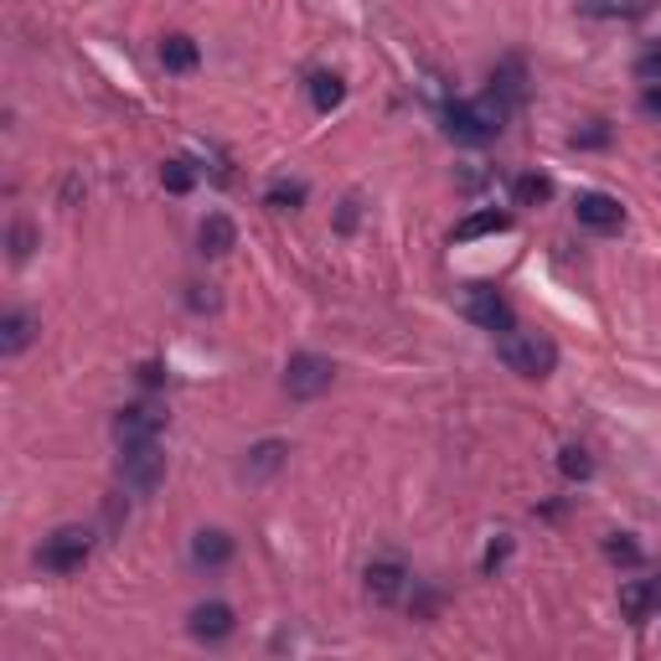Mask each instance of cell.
<instances>
[{"label": "cell", "instance_id": "6da1fadb", "mask_svg": "<svg viewBox=\"0 0 661 661\" xmlns=\"http://www.w3.org/2000/svg\"><path fill=\"white\" fill-rule=\"evenodd\" d=\"M496 352H502V363L512 367L517 378H533V382H543L553 367H558V347H553L548 336L522 330V326L502 330V336H496Z\"/></svg>", "mask_w": 661, "mask_h": 661}, {"label": "cell", "instance_id": "7a4b0ae2", "mask_svg": "<svg viewBox=\"0 0 661 661\" xmlns=\"http://www.w3.org/2000/svg\"><path fill=\"white\" fill-rule=\"evenodd\" d=\"M502 125H506V109L491 94L486 98H471V104H450V109H444V135H450V140H460V145L496 140V135H502Z\"/></svg>", "mask_w": 661, "mask_h": 661}, {"label": "cell", "instance_id": "3957f363", "mask_svg": "<svg viewBox=\"0 0 661 661\" xmlns=\"http://www.w3.org/2000/svg\"><path fill=\"white\" fill-rule=\"evenodd\" d=\"M88 553H94V533L88 527H57V533L36 548V564L48 568V574H78L88 564Z\"/></svg>", "mask_w": 661, "mask_h": 661}, {"label": "cell", "instance_id": "277c9868", "mask_svg": "<svg viewBox=\"0 0 661 661\" xmlns=\"http://www.w3.org/2000/svg\"><path fill=\"white\" fill-rule=\"evenodd\" d=\"M160 475H166V455H160L156 440L125 444V455H119V481H125L135 496H150V491L160 486Z\"/></svg>", "mask_w": 661, "mask_h": 661}, {"label": "cell", "instance_id": "5b68a950", "mask_svg": "<svg viewBox=\"0 0 661 661\" xmlns=\"http://www.w3.org/2000/svg\"><path fill=\"white\" fill-rule=\"evenodd\" d=\"M330 378H336V367H330L326 357H315V352H295L290 367H284V394H290V398H321L330 388Z\"/></svg>", "mask_w": 661, "mask_h": 661}, {"label": "cell", "instance_id": "8992f818", "mask_svg": "<svg viewBox=\"0 0 661 661\" xmlns=\"http://www.w3.org/2000/svg\"><path fill=\"white\" fill-rule=\"evenodd\" d=\"M460 311H465V321H475L481 330H496V336L517 326V315H512V305H506V300L496 295V290H486V284H475L471 295L460 300Z\"/></svg>", "mask_w": 661, "mask_h": 661}, {"label": "cell", "instance_id": "52a82bcc", "mask_svg": "<svg viewBox=\"0 0 661 661\" xmlns=\"http://www.w3.org/2000/svg\"><path fill=\"white\" fill-rule=\"evenodd\" d=\"M574 218L589 228V233H620L626 228V207L605 197V191H579L574 197Z\"/></svg>", "mask_w": 661, "mask_h": 661}, {"label": "cell", "instance_id": "ba28073f", "mask_svg": "<svg viewBox=\"0 0 661 661\" xmlns=\"http://www.w3.org/2000/svg\"><path fill=\"white\" fill-rule=\"evenodd\" d=\"M166 429V413L156 403H129V409L114 413V440L119 444H140V440H160Z\"/></svg>", "mask_w": 661, "mask_h": 661}, {"label": "cell", "instance_id": "9c48e42d", "mask_svg": "<svg viewBox=\"0 0 661 661\" xmlns=\"http://www.w3.org/2000/svg\"><path fill=\"white\" fill-rule=\"evenodd\" d=\"M233 610L222 605V599H207V605H197V610L187 615V630H191V641H207V646H218L233 636Z\"/></svg>", "mask_w": 661, "mask_h": 661}, {"label": "cell", "instance_id": "30bf717a", "mask_svg": "<svg viewBox=\"0 0 661 661\" xmlns=\"http://www.w3.org/2000/svg\"><path fill=\"white\" fill-rule=\"evenodd\" d=\"M491 98H496L506 114H512L522 98H527V73H522L517 57H506V63L491 67Z\"/></svg>", "mask_w": 661, "mask_h": 661}, {"label": "cell", "instance_id": "8fae6325", "mask_svg": "<svg viewBox=\"0 0 661 661\" xmlns=\"http://www.w3.org/2000/svg\"><path fill=\"white\" fill-rule=\"evenodd\" d=\"M403 584H409V568L398 564V558H378V564L367 568V595L378 599V605H394L403 595Z\"/></svg>", "mask_w": 661, "mask_h": 661}, {"label": "cell", "instance_id": "7c38bea8", "mask_svg": "<svg viewBox=\"0 0 661 661\" xmlns=\"http://www.w3.org/2000/svg\"><path fill=\"white\" fill-rule=\"evenodd\" d=\"M657 11V0H579V17L589 21H641Z\"/></svg>", "mask_w": 661, "mask_h": 661}, {"label": "cell", "instance_id": "4fadbf2b", "mask_svg": "<svg viewBox=\"0 0 661 661\" xmlns=\"http://www.w3.org/2000/svg\"><path fill=\"white\" fill-rule=\"evenodd\" d=\"M233 558V537L222 533V527H202V533L191 537V564L197 568H222Z\"/></svg>", "mask_w": 661, "mask_h": 661}, {"label": "cell", "instance_id": "5bb4252c", "mask_svg": "<svg viewBox=\"0 0 661 661\" xmlns=\"http://www.w3.org/2000/svg\"><path fill=\"white\" fill-rule=\"evenodd\" d=\"M197 243H202V253L207 259H222V253L238 243V228H233V218L228 212H207L202 218V228H197Z\"/></svg>", "mask_w": 661, "mask_h": 661}, {"label": "cell", "instance_id": "9a60e30c", "mask_svg": "<svg viewBox=\"0 0 661 661\" xmlns=\"http://www.w3.org/2000/svg\"><path fill=\"white\" fill-rule=\"evenodd\" d=\"M32 336H36V321L27 311H11L0 321V352H6V357H21V352L32 347Z\"/></svg>", "mask_w": 661, "mask_h": 661}, {"label": "cell", "instance_id": "2e32d148", "mask_svg": "<svg viewBox=\"0 0 661 661\" xmlns=\"http://www.w3.org/2000/svg\"><path fill=\"white\" fill-rule=\"evenodd\" d=\"M197 63H202V52H197V42H191V36L171 32L166 42H160V67H166V73H191Z\"/></svg>", "mask_w": 661, "mask_h": 661}, {"label": "cell", "instance_id": "e0dca14e", "mask_svg": "<svg viewBox=\"0 0 661 661\" xmlns=\"http://www.w3.org/2000/svg\"><path fill=\"white\" fill-rule=\"evenodd\" d=\"M512 228V212H471L465 222H455V243H471V238H491V233H506Z\"/></svg>", "mask_w": 661, "mask_h": 661}, {"label": "cell", "instance_id": "ac0fdd59", "mask_svg": "<svg viewBox=\"0 0 661 661\" xmlns=\"http://www.w3.org/2000/svg\"><path fill=\"white\" fill-rule=\"evenodd\" d=\"M651 605H661V584H641V579L620 584V610H626L630 620H641Z\"/></svg>", "mask_w": 661, "mask_h": 661}, {"label": "cell", "instance_id": "d6986e66", "mask_svg": "<svg viewBox=\"0 0 661 661\" xmlns=\"http://www.w3.org/2000/svg\"><path fill=\"white\" fill-rule=\"evenodd\" d=\"M284 455H290V450H284L280 440H264V444H253V450H249V465H243V471H249L253 481H264V475L280 471V460H284Z\"/></svg>", "mask_w": 661, "mask_h": 661}, {"label": "cell", "instance_id": "ffe728a7", "mask_svg": "<svg viewBox=\"0 0 661 661\" xmlns=\"http://www.w3.org/2000/svg\"><path fill=\"white\" fill-rule=\"evenodd\" d=\"M342 98H347V83L336 78V73H315V78H311V104L321 114H330Z\"/></svg>", "mask_w": 661, "mask_h": 661}, {"label": "cell", "instance_id": "44dd1931", "mask_svg": "<svg viewBox=\"0 0 661 661\" xmlns=\"http://www.w3.org/2000/svg\"><path fill=\"white\" fill-rule=\"evenodd\" d=\"M558 471H564L568 481H589V475H595V460H589V450L568 444V450H558Z\"/></svg>", "mask_w": 661, "mask_h": 661}, {"label": "cell", "instance_id": "7402d4cb", "mask_svg": "<svg viewBox=\"0 0 661 661\" xmlns=\"http://www.w3.org/2000/svg\"><path fill=\"white\" fill-rule=\"evenodd\" d=\"M264 202L274 207V212H295V207L305 202V181H274Z\"/></svg>", "mask_w": 661, "mask_h": 661}, {"label": "cell", "instance_id": "603a6c76", "mask_svg": "<svg viewBox=\"0 0 661 661\" xmlns=\"http://www.w3.org/2000/svg\"><path fill=\"white\" fill-rule=\"evenodd\" d=\"M548 197H553V181H548V176H537V171L517 176V202H522V207H533V202H548Z\"/></svg>", "mask_w": 661, "mask_h": 661}, {"label": "cell", "instance_id": "cb8c5ba5", "mask_svg": "<svg viewBox=\"0 0 661 661\" xmlns=\"http://www.w3.org/2000/svg\"><path fill=\"white\" fill-rule=\"evenodd\" d=\"M191 181H197V176H191L187 160H166V166H160V187L176 191V197H181V191H191Z\"/></svg>", "mask_w": 661, "mask_h": 661}, {"label": "cell", "instance_id": "d4e9b609", "mask_svg": "<svg viewBox=\"0 0 661 661\" xmlns=\"http://www.w3.org/2000/svg\"><path fill=\"white\" fill-rule=\"evenodd\" d=\"M605 558H610V564H620V568H636V564H641V548H636L626 533H615L610 543H605Z\"/></svg>", "mask_w": 661, "mask_h": 661}, {"label": "cell", "instance_id": "484cf974", "mask_svg": "<svg viewBox=\"0 0 661 661\" xmlns=\"http://www.w3.org/2000/svg\"><path fill=\"white\" fill-rule=\"evenodd\" d=\"M636 78H661V42H646V52L636 57Z\"/></svg>", "mask_w": 661, "mask_h": 661}, {"label": "cell", "instance_id": "4316f807", "mask_svg": "<svg viewBox=\"0 0 661 661\" xmlns=\"http://www.w3.org/2000/svg\"><path fill=\"white\" fill-rule=\"evenodd\" d=\"M506 553H512V537H502V543H491V553H486V574H496V568H502Z\"/></svg>", "mask_w": 661, "mask_h": 661}, {"label": "cell", "instance_id": "83f0119b", "mask_svg": "<svg viewBox=\"0 0 661 661\" xmlns=\"http://www.w3.org/2000/svg\"><path fill=\"white\" fill-rule=\"evenodd\" d=\"M610 140V129L605 125H595V129H584V135H574V145H605Z\"/></svg>", "mask_w": 661, "mask_h": 661}, {"label": "cell", "instance_id": "f1b7e54d", "mask_svg": "<svg viewBox=\"0 0 661 661\" xmlns=\"http://www.w3.org/2000/svg\"><path fill=\"white\" fill-rule=\"evenodd\" d=\"M11 243H17V259H27V253H32V233H27V228H17V233H11Z\"/></svg>", "mask_w": 661, "mask_h": 661}, {"label": "cell", "instance_id": "f546056e", "mask_svg": "<svg viewBox=\"0 0 661 661\" xmlns=\"http://www.w3.org/2000/svg\"><path fill=\"white\" fill-rule=\"evenodd\" d=\"M641 109H646V114H657V119H661V88H646V94H641Z\"/></svg>", "mask_w": 661, "mask_h": 661}, {"label": "cell", "instance_id": "4dcf8cb0", "mask_svg": "<svg viewBox=\"0 0 661 661\" xmlns=\"http://www.w3.org/2000/svg\"><path fill=\"white\" fill-rule=\"evenodd\" d=\"M160 378H166V373H160V367L156 363H150V367H140V382H150V388H156V382Z\"/></svg>", "mask_w": 661, "mask_h": 661}]
</instances>
